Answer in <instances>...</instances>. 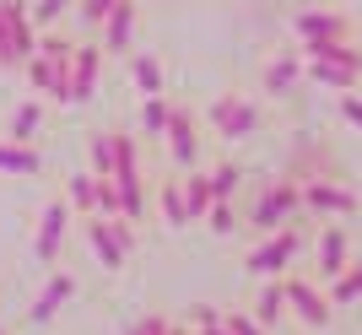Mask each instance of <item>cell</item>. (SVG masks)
Instances as JSON below:
<instances>
[{
    "instance_id": "8fae6325",
    "label": "cell",
    "mask_w": 362,
    "mask_h": 335,
    "mask_svg": "<svg viewBox=\"0 0 362 335\" xmlns=\"http://www.w3.org/2000/svg\"><path fill=\"white\" fill-rule=\"evenodd\" d=\"M98 65H103V49H71V87H65V103H87L98 92Z\"/></svg>"
},
{
    "instance_id": "5bb4252c",
    "label": "cell",
    "mask_w": 362,
    "mask_h": 335,
    "mask_svg": "<svg viewBox=\"0 0 362 335\" xmlns=\"http://www.w3.org/2000/svg\"><path fill=\"white\" fill-rule=\"evenodd\" d=\"M303 81V54H276L271 65H265V76H259V87L271 92V98H292Z\"/></svg>"
},
{
    "instance_id": "4fadbf2b",
    "label": "cell",
    "mask_w": 362,
    "mask_h": 335,
    "mask_svg": "<svg viewBox=\"0 0 362 335\" xmlns=\"http://www.w3.org/2000/svg\"><path fill=\"white\" fill-rule=\"evenodd\" d=\"M346 259H351V244H346V228H325L319 233V249H314V265H319V276L325 281H335V276L346 271Z\"/></svg>"
},
{
    "instance_id": "836d02e7",
    "label": "cell",
    "mask_w": 362,
    "mask_h": 335,
    "mask_svg": "<svg viewBox=\"0 0 362 335\" xmlns=\"http://www.w3.org/2000/svg\"><path fill=\"white\" fill-rule=\"evenodd\" d=\"M163 335H189V330H184V324H168V330Z\"/></svg>"
},
{
    "instance_id": "4316f807",
    "label": "cell",
    "mask_w": 362,
    "mask_h": 335,
    "mask_svg": "<svg viewBox=\"0 0 362 335\" xmlns=\"http://www.w3.org/2000/svg\"><path fill=\"white\" fill-rule=\"evenodd\" d=\"M189 324H195V335H233L227 330V319L216 314L211 303H195V314H189Z\"/></svg>"
},
{
    "instance_id": "ac0fdd59",
    "label": "cell",
    "mask_w": 362,
    "mask_h": 335,
    "mask_svg": "<svg viewBox=\"0 0 362 335\" xmlns=\"http://www.w3.org/2000/svg\"><path fill=\"white\" fill-rule=\"evenodd\" d=\"M71 292H76V281H71V276H54V281H49V287L38 292V303L28 308V319H33V324L54 319V314H60V303H65V298H71Z\"/></svg>"
},
{
    "instance_id": "5b68a950",
    "label": "cell",
    "mask_w": 362,
    "mask_h": 335,
    "mask_svg": "<svg viewBox=\"0 0 362 335\" xmlns=\"http://www.w3.org/2000/svg\"><path fill=\"white\" fill-rule=\"evenodd\" d=\"M211 130L222 141H249L259 136V103H249L243 92H222L211 103Z\"/></svg>"
},
{
    "instance_id": "ffe728a7",
    "label": "cell",
    "mask_w": 362,
    "mask_h": 335,
    "mask_svg": "<svg viewBox=\"0 0 362 335\" xmlns=\"http://www.w3.org/2000/svg\"><path fill=\"white\" fill-rule=\"evenodd\" d=\"M281 314H287V287L271 276V281H265V292H259V303H255V319L271 330V324H281Z\"/></svg>"
},
{
    "instance_id": "52a82bcc",
    "label": "cell",
    "mask_w": 362,
    "mask_h": 335,
    "mask_svg": "<svg viewBox=\"0 0 362 335\" xmlns=\"http://www.w3.org/2000/svg\"><path fill=\"white\" fill-rule=\"evenodd\" d=\"M362 200L351 195L346 184H330V179H303V211H314V216H351Z\"/></svg>"
},
{
    "instance_id": "7a4b0ae2",
    "label": "cell",
    "mask_w": 362,
    "mask_h": 335,
    "mask_svg": "<svg viewBox=\"0 0 362 335\" xmlns=\"http://www.w3.org/2000/svg\"><path fill=\"white\" fill-rule=\"evenodd\" d=\"M71 49H76V44H65V38H44V49L28 60L33 87L49 92L54 103H65V87H71Z\"/></svg>"
},
{
    "instance_id": "484cf974",
    "label": "cell",
    "mask_w": 362,
    "mask_h": 335,
    "mask_svg": "<svg viewBox=\"0 0 362 335\" xmlns=\"http://www.w3.org/2000/svg\"><path fill=\"white\" fill-rule=\"evenodd\" d=\"M141 130H146V136H163V130H168V98H163V92L146 98V108H141Z\"/></svg>"
},
{
    "instance_id": "f1b7e54d",
    "label": "cell",
    "mask_w": 362,
    "mask_h": 335,
    "mask_svg": "<svg viewBox=\"0 0 362 335\" xmlns=\"http://www.w3.org/2000/svg\"><path fill=\"white\" fill-rule=\"evenodd\" d=\"M222 319H227V330H233V335H265V324H259L255 314H243V308H227Z\"/></svg>"
},
{
    "instance_id": "9a60e30c",
    "label": "cell",
    "mask_w": 362,
    "mask_h": 335,
    "mask_svg": "<svg viewBox=\"0 0 362 335\" xmlns=\"http://www.w3.org/2000/svg\"><path fill=\"white\" fill-rule=\"evenodd\" d=\"M303 71L319 81V87H335V92H351L362 81L357 65H335V60H303Z\"/></svg>"
},
{
    "instance_id": "7c38bea8",
    "label": "cell",
    "mask_w": 362,
    "mask_h": 335,
    "mask_svg": "<svg viewBox=\"0 0 362 335\" xmlns=\"http://www.w3.org/2000/svg\"><path fill=\"white\" fill-rule=\"evenodd\" d=\"M130 38H136V0H114V11L103 16V54H130Z\"/></svg>"
},
{
    "instance_id": "30bf717a",
    "label": "cell",
    "mask_w": 362,
    "mask_h": 335,
    "mask_svg": "<svg viewBox=\"0 0 362 335\" xmlns=\"http://www.w3.org/2000/svg\"><path fill=\"white\" fill-rule=\"evenodd\" d=\"M292 28H298L303 44H341V38H351V22L341 11H298Z\"/></svg>"
},
{
    "instance_id": "83f0119b",
    "label": "cell",
    "mask_w": 362,
    "mask_h": 335,
    "mask_svg": "<svg viewBox=\"0 0 362 335\" xmlns=\"http://www.w3.org/2000/svg\"><path fill=\"white\" fill-rule=\"evenodd\" d=\"M38 119H44V108H38V103H22V108H16V119H11V141L28 146L33 130H38Z\"/></svg>"
},
{
    "instance_id": "2e32d148",
    "label": "cell",
    "mask_w": 362,
    "mask_h": 335,
    "mask_svg": "<svg viewBox=\"0 0 362 335\" xmlns=\"http://www.w3.org/2000/svg\"><path fill=\"white\" fill-rule=\"evenodd\" d=\"M65 211H71V206H65V200H54V206H49L44 211V228H38V259H54L60 254V238H65Z\"/></svg>"
},
{
    "instance_id": "f546056e",
    "label": "cell",
    "mask_w": 362,
    "mask_h": 335,
    "mask_svg": "<svg viewBox=\"0 0 362 335\" xmlns=\"http://www.w3.org/2000/svg\"><path fill=\"white\" fill-rule=\"evenodd\" d=\"M206 222H211V233H233V228H238V216H233V206H227V200H211Z\"/></svg>"
},
{
    "instance_id": "7402d4cb",
    "label": "cell",
    "mask_w": 362,
    "mask_h": 335,
    "mask_svg": "<svg viewBox=\"0 0 362 335\" xmlns=\"http://www.w3.org/2000/svg\"><path fill=\"white\" fill-rule=\"evenodd\" d=\"M179 184H184V206H189V222L211 211V179H206V173H189V179H179Z\"/></svg>"
},
{
    "instance_id": "3957f363",
    "label": "cell",
    "mask_w": 362,
    "mask_h": 335,
    "mask_svg": "<svg viewBox=\"0 0 362 335\" xmlns=\"http://www.w3.org/2000/svg\"><path fill=\"white\" fill-rule=\"evenodd\" d=\"M38 54V38H33V16L22 0H0V60L6 65H28Z\"/></svg>"
},
{
    "instance_id": "603a6c76",
    "label": "cell",
    "mask_w": 362,
    "mask_h": 335,
    "mask_svg": "<svg viewBox=\"0 0 362 335\" xmlns=\"http://www.w3.org/2000/svg\"><path fill=\"white\" fill-rule=\"evenodd\" d=\"M130 76H136V87L146 92V98L163 92V65L151 60V54H130Z\"/></svg>"
},
{
    "instance_id": "cb8c5ba5",
    "label": "cell",
    "mask_w": 362,
    "mask_h": 335,
    "mask_svg": "<svg viewBox=\"0 0 362 335\" xmlns=\"http://www.w3.org/2000/svg\"><path fill=\"white\" fill-rule=\"evenodd\" d=\"M206 179H211V200H233V189H238V179H243V168H238V163H222V168H211Z\"/></svg>"
},
{
    "instance_id": "1f68e13d",
    "label": "cell",
    "mask_w": 362,
    "mask_h": 335,
    "mask_svg": "<svg viewBox=\"0 0 362 335\" xmlns=\"http://www.w3.org/2000/svg\"><path fill=\"white\" fill-rule=\"evenodd\" d=\"M60 11H65V0H38V6H33V22H44V28H49Z\"/></svg>"
},
{
    "instance_id": "ba28073f",
    "label": "cell",
    "mask_w": 362,
    "mask_h": 335,
    "mask_svg": "<svg viewBox=\"0 0 362 335\" xmlns=\"http://www.w3.org/2000/svg\"><path fill=\"white\" fill-rule=\"evenodd\" d=\"M168 146H173V163L179 168H195V157H200V136H195V114L184 103H168Z\"/></svg>"
},
{
    "instance_id": "6da1fadb",
    "label": "cell",
    "mask_w": 362,
    "mask_h": 335,
    "mask_svg": "<svg viewBox=\"0 0 362 335\" xmlns=\"http://www.w3.org/2000/svg\"><path fill=\"white\" fill-rule=\"evenodd\" d=\"M298 216H303V184L298 179H276V184H265V195L249 206V228L276 233V228H287V222H298Z\"/></svg>"
},
{
    "instance_id": "277c9868",
    "label": "cell",
    "mask_w": 362,
    "mask_h": 335,
    "mask_svg": "<svg viewBox=\"0 0 362 335\" xmlns=\"http://www.w3.org/2000/svg\"><path fill=\"white\" fill-rule=\"evenodd\" d=\"M298 222H303V216H298ZM298 222L265 233V244L249 254V276H265V281H271V276H281L292 259H298V249H303V228H298Z\"/></svg>"
},
{
    "instance_id": "9c48e42d",
    "label": "cell",
    "mask_w": 362,
    "mask_h": 335,
    "mask_svg": "<svg viewBox=\"0 0 362 335\" xmlns=\"http://www.w3.org/2000/svg\"><path fill=\"white\" fill-rule=\"evenodd\" d=\"M281 287H287V308L298 314L303 324H314V330H325V324H330V298H325L314 281L292 276V281H281Z\"/></svg>"
},
{
    "instance_id": "4dcf8cb0",
    "label": "cell",
    "mask_w": 362,
    "mask_h": 335,
    "mask_svg": "<svg viewBox=\"0 0 362 335\" xmlns=\"http://www.w3.org/2000/svg\"><path fill=\"white\" fill-rule=\"evenodd\" d=\"M108 11H114V0H81V22H87V28H103Z\"/></svg>"
},
{
    "instance_id": "44dd1931",
    "label": "cell",
    "mask_w": 362,
    "mask_h": 335,
    "mask_svg": "<svg viewBox=\"0 0 362 335\" xmlns=\"http://www.w3.org/2000/svg\"><path fill=\"white\" fill-rule=\"evenodd\" d=\"M157 206H163V216L173 222V228H184V222H189V206H184V184H179V179H163Z\"/></svg>"
},
{
    "instance_id": "8992f818",
    "label": "cell",
    "mask_w": 362,
    "mask_h": 335,
    "mask_svg": "<svg viewBox=\"0 0 362 335\" xmlns=\"http://www.w3.org/2000/svg\"><path fill=\"white\" fill-rule=\"evenodd\" d=\"M87 244L98 249L103 271H119L124 254L136 249V228H130V222H119V216H103V222H87Z\"/></svg>"
},
{
    "instance_id": "d4e9b609",
    "label": "cell",
    "mask_w": 362,
    "mask_h": 335,
    "mask_svg": "<svg viewBox=\"0 0 362 335\" xmlns=\"http://www.w3.org/2000/svg\"><path fill=\"white\" fill-rule=\"evenodd\" d=\"M92 173H98V179H108V173H114V130L92 136Z\"/></svg>"
},
{
    "instance_id": "d6a6232c",
    "label": "cell",
    "mask_w": 362,
    "mask_h": 335,
    "mask_svg": "<svg viewBox=\"0 0 362 335\" xmlns=\"http://www.w3.org/2000/svg\"><path fill=\"white\" fill-rule=\"evenodd\" d=\"M341 114H346V119L362 130V98H341Z\"/></svg>"
},
{
    "instance_id": "e575fe53",
    "label": "cell",
    "mask_w": 362,
    "mask_h": 335,
    "mask_svg": "<svg viewBox=\"0 0 362 335\" xmlns=\"http://www.w3.org/2000/svg\"><path fill=\"white\" fill-rule=\"evenodd\" d=\"M0 335H6V330H0Z\"/></svg>"
},
{
    "instance_id": "e0dca14e",
    "label": "cell",
    "mask_w": 362,
    "mask_h": 335,
    "mask_svg": "<svg viewBox=\"0 0 362 335\" xmlns=\"http://www.w3.org/2000/svg\"><path fill=\"white\" fill-rule=\"evenodd\" d=\"M44 168V157L33 152V146H22V141H0V173H16V179H33Z\"/></svg>"
},
{
    "instance_id": "d6986e66",
    "label": "cell",
    "mask_w": 362,
    "mask_h": 335,
    "mask_svg": "<svg viewBox=\"0 0 362 335\" xmlns=\"http://www.w3.org/2000/svg\"><path fill=\"white\" fill-rule=\"evenodd\" d=\"M325 298H330V308H346V303H357V298H362V254L346 259V271L330 281V292H325Z\"/></svg>"
}]
</instances>
